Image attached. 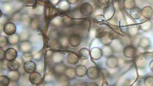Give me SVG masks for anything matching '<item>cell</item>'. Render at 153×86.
Here are the masks:
<instances>
[{"label":"cell","instance_id":"obj_22","mask_svg":"<svg viewBox=\"0 0 153 86\" xmlns=\"http://www.w3.org/2000/svg\"><path fill=\"white\" fill-rule=\"evenodd\" d=\"M108 38L111 40L117 39L119 36V33L116 30H111L108 33Z\"/></svg>","mask_w":153,"mask_h":86},{"label":"cell","instance_id":"obj_28","mask_svg":"<svg viewBox=\"0 0 153 86\" xmlns=\"http://www.w3.org/2000/svg\"><path fill=\"white\" fill-rule=\"evenodd\" d=\"M145 84H148L150 85H153V77L149 76L147 77L145 80Z\"/></svg>","mask_w":153,"mask_h":86},{"label":"cell","instance_id":"obj_7","mask_svg":"<svg viewBox=\"0 0 153 86\" xmlns=\"http://www.w3.org/2000/svg\"><path fill=\"white\" fill-rule=\"evenodd\" d=\"M30 82L33 85H38L42 80L41 75L39 73L34 72L30 73L29 77Z\"/></svg>","mask_w":153,"mask_h":86},{"label":"cell","instance_id":"obj_6","mask_svg":"<svg viewBox=\"0 0 153 86\" xmlns=\"http://www.w3.org/2000/svg\"><path fill=\"white\" fill-rule=\"evenodd\" d=\"M106 66L110 68H114L118 65V60L117 57L112 55L107 58L106 61Z\"/></svg>","mask_w":153,"mask_h":86},{"label":"cell","instance_id":"obj_21","mask_svg":"<svg viewBox=\"0 0 153 86\" xmlns=\"http://www.w3.org/2000/svg\"><path fill=\"white\" fill-rule=\"evenodd\" d=\"M123 5L128 10H131L135 6V0H124Z\"/></svg>","mask_w":153,"mask_h":86},{"label":"cell","instance_id":"obj_3","mask_svg":"<svg viewBox=\"0 0 153 86\" xmlns=\"http://www.w3.org/2000/svg\"><path fill=\"white\" fill-rule=\"evenodd\" d=\"M3 30L6 34L8 36H11L15 33L16 26L15 24L12 22H8L4 25Z\"/></svg>","mask_w":153,"mask_h":86},{"label":"cell","instance_id":"obj_11","mask_svg":"<svg viewBox=\"0 0 153 86\" xmlns=\"http://www.w3.org/2000/svg\"><path fill=\"white\" fill-rule=\"evenodd\" d=\"M75 71L76 76L82 77L86 75L87 69L85 65H79L76 66Z\"/></svg>","mask_w":153,"mask_h":86},{"label":"cell","instance_id":"obj_12","mask_svg":"<svg viewBox=\"0 0 153 86\" xmlns=\"http://www.w3.org/2000/svg\"><path fill=\"white\" fill-rule=\"evenodd\" d=\"M80 59L78 55L73 53H69L67 58L68 62L71 64H77Z\"/></svg>","mask_w":153,"mask_h":86},{"label":"cell","instance_id":"obj_5","mask_svg":"<svg viewBox=\"0 0 153 86\" xmlns=\"http://www.w3.org/2000/svg\"><path fill=\"white\" fill-rule=\"evenodd\" d=\"M69 44L74 47L78 46L80 44L82 39L80 35L76 34L71 35L68 39Z\"/></svg>","mask_w":153,"mask_h":86},{"label":"cell","instance_id":"obj_10","mask_svg":"<svg viewBox=\"0 0 153 86\" xmlns=\"http://www.w3.org/2000/svg\"><path fill=\"white\" fill-rule=\"evenodd\" d=\"M90 53L92 58L96 60L100 59L103 56L101 49L98 47H94L92 48Z\"/></svg>","mask_w":153,"mask_h":86},{"label":"cell","instance_id":"obj_14","mask_svg":"<svg viewBox=\"0 0 153 86\" xmlns=\"http://www.w3.org/2000/svg\"><path fill=\"white\" fill-rule=\"evenodd\" d=\"M78 55L80 59L84 60L87 59L89 56V50L86 48H82L80 49L78 52Z\"/></svg>","mask_w":153,"mask_h":86},{"label":"cell","instance_id":"obj_1","mask_svg":"<svg viewBox=\"0 0 153 86\" xmlns=\"http://www.w3.org/2000/svg\"><path fill=\"white\" fill-rule=\"evenodd\" d=\"M100 75L99 70L96 67H91L87 69L86 75L90 79H97L99 77Z\"/></svg>","mask_w":153,"mask_h":86},{"label":"cell","instance_id":"obj_30","mask_svg":"<svg viewBox=\"0 0 153 86\" xmlns=\"http://www.w3.org/2000/svg\"><path fill=\"white\" fill-rule=\"evenodd\" d=\"M110 0H97L100 4H108Z\"/></svg>","mask_w":153,"mask_h":86},{"label":"cell","instance_id":"obj_18","mask_svg":"<svg viewBox=\"0 0 153 86\" xmlns=\"http://www.w3.org/2000/svg\"><path fill=\"white\" fill-rule=\"evenodd\" d=\"M107 34L108 31L106 28L104 27L100 28L96 30L95 37L97 39H101Z\"/></svg>","mask_w":153,"mask_h":86},{"label":"cell","instance_id":"obj_20","mask_svg":"<svg viewBox=\"0 0 153 86\" xmlns=\"http://www.w3.org/2000/svg\"><path fill=\"white\" fill-rule=\"evenodd\" d=\"M8 74V77L13 81H17L19 78V74L16 71H10Z\"/></svg>","mask_w":153,"mask_h":86},{"label":"cell","instance_id":"obj_17","mask_svg":"<svg viewBox=\"0 0 153 86\" xmlns=\"http://www.w3.org/2000/svg\"><path fill=\"white\" fill-rule=\"evenodd\" d=\"M101 49L102 51V55L104 56L107 58L112 55L113 50L109 45H104Z\"/></svg>","mask_w":153,"mask_h":86},{"label":"cell","instance_id":"obj_8","mask_svg":"<svg viewBox=\"0 0 153 86\" xmlns=\"http://www.w3.org/2000/svg\"><path fill=\"white\" fill-rule=\"evenodd\" d=\"M17 56V52L14 48L10 47L7 49L5 51V59L8 61L15 60Z\"/></svg>","mask_w":153,"mask_h":86},{"label":"cell","instance_id":"obj_2","mask_svg":"<svg viewBox=\"0 0 153 86\" xmlns=\"http://www.w3.org/2000/svg\"><path fill=\"white\" fill-rule=\"evenodd\" d=\"M79 10L81 13L84 16L90 15L93 11V7L90 3H84L82 4L80 7Z\"/></svg>","mask_w":153,"mask_h":86},{"label":"cell","instance_id":"obj_24","mask_svg":"<svg viewBox=\"0 0 153 86\" xmlns=\"http://www.w3.org/2000/svg\"><path fill=\"white\" fill-rule=\"evenodd\" d=\"M66 73L67 76L71 79H74L76 75L75 69L73 68L68 69L66 71Z\"/></svg>","mask_w":153,"mask_h":86},{"label":"cell","instance_id":"obj_26","mask_svg":"<svg viewBox=\"0 0 153 86\" xmlns=\"http://www.w3.org/2000/svg\"><path fill=\"white\" fill-rule=\"evenodd\" d=\"M108 34L101 39V42L104 45H109L112 41L108 38Z\"/></svg>","mask_w":153,"mask_h":86},{"label":"cell","instance_id":"obj_31","mask_svg":"<svg viewBox=\"0 0 153 86\" xmlns=\"http://www.w3.org/2000/svg\"><path fill=\"white\" fill-rule=\"evenodd\" d=\"M70 4H74L77 3L79 0H66Z\"/></svg>","mask_w":153,"mask_h":86},{"label":"cell","instance_id":"obj_4","mask_svg":"<svg viewBox=\"0 0 153 86\" xmlns=\"http://www.w3.org/2000/svg\"><path fill=\"white\" fill-rule=\"evenodd\" d=\"M136 49L133 46L129 45L123 49L124 56L128 58L134 57L136 53Z\"/></svg>","mask_w":153,"mask_h":86},{"label":"cell","instance_id":"obj_32","mask_svg":"<svg viewBox=\"0 0 153 86\" xmlns=\"http://www.w3.org/2000/svg\"><path fill=\"white\" fill-rule=\"evenodd\" d=\"M149 65L150 69L153 71V60L150 62Z\"/></svg>","mask_w":153,"mask_h":86},{"label":"cell","instance_id":"obj_13","mask_svg":"<svg viewBox=\"0 0 153 86\" xmlns=\"http://www.w3.org/2000/svg\"><path fill=\"white\" fill-rule=\"evenodd\" d=\"M130 15L133 19H138L142 15V10L137 7H135L131 10Z\"/></svg>","mask_w":153,"mask_h":86},{"label":"cell","instance_id":"obj_16","mask_svg":"<svg viewBox=\"0 0 153 86\" xmlns=\"http://www.w3.org/2000/svg\"><path fill=\"white\" fill-rule=\"evenodd\" d=\"M142 15L146 18L151 17L153 14V10L150 6H146L142 10Z\"/></svg>","mask_w":153,"mask_h":86},{"label":"cell","instance_id":"obj_9","mask_svg":"<svg viewBox=\"0 0 153 86\" xmlns=\"http://www.w3.org/2000/svg\"><path fill=\"white\" fill-rule=\"evenodd\" d=\"M36 66L33 62L29 61L25 62L23 65V69L27 73H31L35 71Z\"/></svg>","mask_w":153,"mask_h":86},{"label":"cell","instance_id":"obj_29","mask_svg":"<svg viewBox=\"0 0 153 86\" xmlns=\"http://www.w3.org/2000/svg\"><path fill=\"white\" fill-rule=\"evenodd\" d=\"M5 58V51L2 48L0 47V60L1 61H2Z\"/></svg>","mask_w":153,"mask_h":86},{"label":"cell","instance_id":"obj_27","mask_svg":"<svg viewBox=\"0 0 153 86\" xmlns=\"http://www.w3.org/2000/svg\"><path fill=\"white\" fill-rule=\"evenodd\" d=\"M8 42V39L3 36L0 37V47H3L5 46Z\"/></svg>","mask_w":153,"mask_h":86},{"label":"cell","instance_id":"obj_15","mask_svg":"<svg viewBox=\"0 0 153 86\" xmlns=\"http://www.w3.org/2000/svg\"><path fill=\"white\" fill-rule=\"evenodd\" d=\"M7 66V68L10 71H16L19 68V63L15 60L8 61Z\"/></svg>","mask_w":153,"mask_h":86},{"label":"cell","instance_id":"obj_19","mask_svg":"<svg viewBox=\"0 0 153 86\" xmlns=\"http://www.w3.org/2000/svg\"><path fill=\"white\" fill-rule=\"evenodd\" d=\"M70 6V4L66 0H63L60 2L58 7L61 10L66 11L69 10Z\"/></svg>","mask_w":153,"mask_h":86},{"label":"cell","instance_id":"obj_25","mask_svg":"<svg viewBox=\"0 0 153 86\" xmlns=\"http://www.w3.org/2000/svg\"><path fill=\"white\" fill-rule=\"evenodd\" d=\"M8 39L9 43L11 44H16L18 42L19 38L17 35L14 34L13 35L10 36Z\"/></svg>","mask_w":153,"mask_h":86},{"label":"cell","instance_id":"obj_23","mask_svg":"<svg viewBox=\"0 0 153 86\" xmlns=\"http://www.w3.org/2000/svg\"><path fill=\"white\" fill-rule=\"evenodd\" d=\"M10 79L7 76H0V86H7L10 83Z\"/></svg>","mask_w":153,"mask_h":86}]
</instances>
